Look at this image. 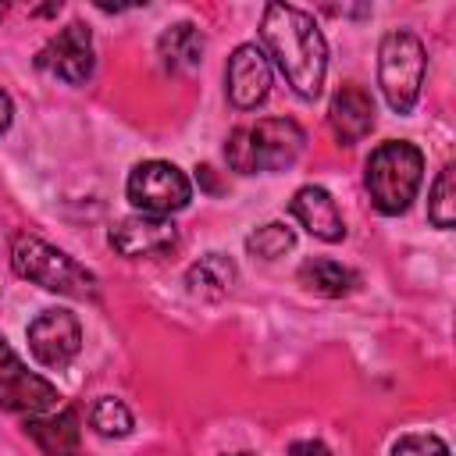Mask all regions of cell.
<instances>
[{"label": "cell", "mask_w": 456, "mask_h": 456, "mask_svg": "<svg viewBox=\"0 0 456 456\" xmlns=\"http://www.w3.org/2000/svg\"><path fill=\"white\" fill-rule=\"evenodd\" d=\"M260 39L267 61L278 64L285 82L292 86L296 96L317 100L328 71V43L317 28V21L289 4H267L260 18Z\"/></svg>", "instance_id": "cell-1"}, {"label": "cell", "mask_w": 456, "mask_h": 456, "mask_svg": "<svg viewBox=\"0 0 456 456\" xmlns=\"http://www.w3.org/2000/svg\"><path fill=\"white\" fill-rule=\"evenodd\" d=\"M306 132L292 118H264L256 125H242L224 142V160L239 175L253 171H285L303 153Z\"/></svg>", "instance_id": "cell-2"}, {"label": "cell", "mask_w": 456, "mask_h": 456, "mask_svg": "<svg viewBox=\"0 0 456 456\" xmlns=\"http://www.w3.org/2000/svg\"><path fill=\"white\" fill-rule=\"evenodd\" d=\"M420 178H424V153L413 142H395L392 139V142H381L367 157L363 182H367L370 203L388 217L403 214L417 200Z\"/></svg>", "instance_id": "cell-3"}, {"label": "cell", "mask_w": 456, "mask_h": 456, "mask_svg": "<svg viewBox=\"0 0 456 456\" xmlns=\"http://www.w3.org/2000/svg\"><path fill=\"white\" fill-rule=\"evenodd\" d=\"M11 264L21 278L36 281L46 292L71 296V299H93L96 296V274L86 271L75 256L64 249L36 239V235H18L11 246Z\"/></svg>", "instance_id": "cell-4"}, {"label": "cell", "mask_w": 456, "mask_h": 456, "mask_svg": "<svg viewBox=\"0 0 456 456\" xmlns=\"http://www.w3.org/2000/svg\"><path fill=\"white\" fill-rule=\"evenodd\" d=\"M424 75H428L424 43L413 32H403V28L388 32L378 46V82H381V93H385L388 107L399 110V114H410L417 96H420Z\"/></svg>", "instance_id": "cell-5"}, {"label": "cell", "mask_w": 456, "mask_h": 456, "mask_svg": "<svg viewBox=\"0 0 456 456\" xmlns=\"http://www.w3.org/2000/svg\"><path fill=\"white\" fill-rule=\"evenodd\" d=\"M125 192L139 214H153V217H167V214L189 207V200H192V185H189L185 171H178L167 160L135 164L125 182Z\"/></svg>", "instance_id": "cell-6"}, {"label": "cell", "mask_w": 456, "mask_h": 456, "mask_svg": "<svg viewBox=\"0 0 456 456\" xmlns=\"http://www.w3.org/2000/svg\"><path fill=\"white\" fill-rule=\"evenodd\" d=\"M0 410L25 417L61 410V392L46 378L32 374L4 338H0Z\"/></svg>", "instance_id": "cell-7"}, {"label": "cell", "mask_w": 456, "mask_h": 456, "mask_svg": "<svg viewBox=\"0 0 456 456\" xmlns=\"http://www.w3.org/2000/svg\"><path fill=\"white\" fill-rule=\"evenodd\" d=\"M28 349H32V356L43 367H53V370L68 367L78 356V349H82V324H78V317L71 310H61V306L43 310L28 324Z\"/></svg>", "instance_id": "cell-8"}, {"label": "cell", "mask_w": 456, "mask_h": 456, "mask_svg": "<svg viewBox=\"0 0 456 456\" xmlns=\"http://www.w3.org/2000/svg\"><path fill=\"white\" fill-rule=\"evenodd\" d=\"M36 64L50 75H57L61 82H71V86H82L89 75H93V36L82 21H71L64 25L57 36H50V43L39 50Z\"/></svg>", "instance_id": "cell-9"}, {"label": "cell", "mask_w": 456, "mask_h": 456, "mask_svg": "<svg viewBox=\"0 0 456 456\" xmlns=\"http://www.w3.org/2000/svg\"><path fill=\"white\" fill-rule=\"evenodd\" d=\"M224 86H228V100L239 110L260 107L271 93V61H267V53L256 43L235 46V53L228 57V68H224Z\"/></svg>", "instance_id": "cell-10"}, {"label": "cell", "mask_w": 456, "mask_h": 456, "mask_svg": "<svg viewBox=\"0 0 456 456\" xmlns=\"http://www.w3.org/2000/svg\"><path fill=\"white\" fill-rule=\"evenodd\" d=\"M175 242H178V228L167 217H153V214H128L110 228V246L121 256L167 253Z\"/></svg>", "instance_id": "cell-11"}, {"label": "cell", "mask_w": 456, "mask_h": 456, "mask_svg": "<svg viewBox=\"0 0 456 456\" xmlns=\"http://www.w3.org/2000/svg\"><path fill=\"white\" fill-rule=\"evenodd\" d=\"M328 125L335 132V139L342 146H353L360 139L370 135L374 128V100L363 86H342L335 96H331V107H328Z\"/></svg>", "instance_id": "cell-12"}, {"label": "cell", "mask_w": 456, "mask_h": 456, "mask_svg": "<svg viewBox=\"0 0 456 456\" xmlns=\"http://www.w3.org/2000/svg\"><path fill=\"white\" fill-rule=\"evenodd\" d=\"M292 217L321 242H342L346 239V224H342V214L331 200V192H324L321 185H303L296 189L292 203H289Z\"/></svg>", "instance_id": "cell-13"}, {"label": "cell", "mask_w": 456, "mask_h": 456, "mask_svg": "<svg viewBox=\"0 0 456 456\" xmlns=\"http://www.w3.org/2000/svg\"><path fill=\"white\" fill-rule=\"evenodd\" d=\"M25 431L36 438V445L46 456H78V442H82V428H78V413L61 406L53 413H36L25 417Z\"/></svg>", "instance_id": "cell-14"}, {"label": "cell", "mask_w": 456, "mask_h": 456, "mask_svg": "<svg viewBox=\"0 0 456 456\" xmlns=\"http://www.w3.org/2000/svg\"><path fill=\"white\" fill-rule=\"evenodd\" d=\"M203 32L192 25V21H178V25H167L157 39V53L164 61L167 71H192L200 61H203Z\"/></svg>", "instance_id": "cell-15"}, {"label": "cell", "mask_w": 456, "mask_h": 456, "mask_svg": "<svg viewBox=\"0 0 456 456\" xmlns=\"http://www.w3.org/2000/svg\"><path fill=\"white\" fill-rule=\"evenodd\" d=\"M185 285L196 299H221L235 285V264L224 253H207L185 271Z\"/></svg>", "instance_id": "cell-16"}, {"label": "cell", "mask_w": 456, "mask_h": 456, "mask_svg": "<svg viewBox=\"0 0 456 456\" xmlns=\"http://www.w3.org/2000/svg\"><path fill=\"white\" fill-rule=\"evenodd\" d=\"M299 281H303L310 292L331 296V299L349 296V292L356 289V274H353L349 267H342L338 260H328V256H310V260H303V264H299Z\"/></svg>", "instance_id": "cell-17"}, {"label": "cell", "mask_w": 456, "mask_h": 456, "mask_svg": "<svg viewBox=\"0 0 456 456\" xmlns=\"http://www.w3.org/2000/svg\"><path fill=\"white\" fill-rule=\"evenodd\" d=\"M428 217L435 228H452L456 224V167L445 164L431 185V200H428Z\"/></svg>", "instance_id": "cell-18"}, {"label": "cell", "mask_w": 456, "mask_h": 456, "mask_svg": "<svg viewBox=\"0 0 456 456\" xmlns=\"http://www.w3.org/2000/svg\"><path fill=\"white\" fill-rule=\"evenodd\" d=\"M89 424H93V431L100 438H125L132 431V413H128V406L121 399L100 395L93 403V410H89Z\"/></svg>", "instance_id": "cell-19"}, {"label": "cell", "mask_w": 456, "mask_h": 456, "mask_svg": "<svg viewBox=\"0 0 456 456\" xmlns=\"http://www.w3.org/2000/svg\"><path fill=\"white\" fill-rule=\"evenodd\" d=\"M292 246H296V235H292V228L281 224V221H267V224H260L256 232L246 235V249H249L253 256H260V260H278V256L289 253Z\"/></svg>", "instance_id": "cell-20"}, {"label": "cell", "mask_w": 456, "mask_h": 456, "mask_svg": "<svg viewBox=\"0 0 456 456\" xmlns=\"http://www.w3.org/2000/svg\"><path fill=\"white\" fill-rule=\"evenodd\" d=\"M392 456H449V445L438 435H403L392 445Z\"/></svg>", "instance_id": "cell-21"}, {"label": "cell", "mask_w": 456, "mask_h": 456, "mask_svg": "<svg viewBox=\"0 0 456 456\" xmlns=\"http://www.w3.org/2000/svg\"><path fill=\"white\" fill-rule=\"evenodd\" d=\"M11 118H14V107H11V96L0 89V132L11 128Z\"/></svg>", "instance_id": "cell-22"}, {"label": "cell", "mask_w": 456, "mask_h": 456, "mask_svg": "<svg viewBox=\"0 0 456 456\" xmlns=\"http://www.w3.org/2000/svg\"><path fill=\"white\" fill-rule=\"evenodd\" d=\"M299 452H306V456H331L324 442H306V445H299Z\"/></svg>", "instance_id": "cell-23"}, {"label": "cell", "mask_w": 456, "mask_h": 456, "mask_svg": "<svg viewBox=\"0 0 456 456\" xmlns=\"http://www.w3.org/2000/svg\"><path fill=\"white\" fill-rule=\"evenodd\" d=\"M224 456H249V452H224Z\"/></svg>", "instance_id": "cell-24"}]
</instances>
